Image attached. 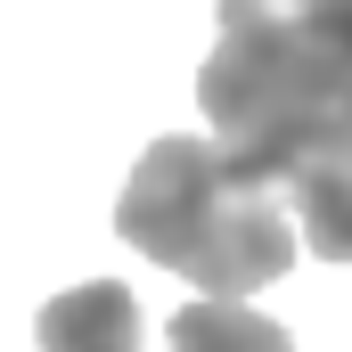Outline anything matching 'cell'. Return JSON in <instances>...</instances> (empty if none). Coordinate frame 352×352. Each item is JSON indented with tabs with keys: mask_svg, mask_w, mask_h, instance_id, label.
<instances>
[{
	"mask_svg": "<svg viewBox=\"0 0 352 352\" xmlns=\"http://www.w3.org/2000/svg\"><path fill=\"white\" fill-rule=\"evenodd\" d=\"M197 107L263 180L352 148V0H221Z\"/></svg>",
	"mask_w": 352,
	"mask_h": 352,
	"instance_id": "cell-1",
	"label": "cell"
},
{
	"mask_svg": "<svg viewBox=\"0 0 352 352\" xmlns=\"http://www.w3.org/2000/svg\"><path fill=\"white\" fill-rule=\"evenodd\" d=\"M115 238L188 278L197 295H230V303L287 278L303 246L287 221V180L246 173L221 140H188V131H164L156 148H140L115 197Z\"/></svg>",
	"mask_w": 352,
	"mask_h": 352,
	"instance_id": "cell-2",
	"label": "cell"
},
{
	"mask_svg": "<svg viewBox=\"0 0 352 352\" xmlns=\"http://www.w3.org/2000/svg\"><path fill=\"white\" fill-rule=\"evenodd\" d=\"M33 344L41 352H148L140 295L123 278H82L33 311Z\"/></svg>",
	"mask_w": 352,
	"mask_h": 352,
	"instance_id": "cell-3",
	"label": "cell"
},
{
	"mask_svg": "<svg viewBox=\"0 0 352 352\" xmlns=\"http://www.w3.org/2000/svg\"><path fill=\"white\" fill-rule=\"evenodd\" d=\"M164 352H295V336L230 295H197L164 320Z\"/></svg>",
	"mask_w": 352,
	"mask_h": 352,
	"instance_id": "cell-4",
	"label": "cell"
},
{
	"mask_svg": "<svg viewBox=\"0 0 352 352\" xmlns=\"http://www.w3.org/2000/svg\"><path fill=\"white\" fill-rule=\"evenodd\" d=\"M287 197H295L303 246H311L320 263H352V148L303 164V173L287 180Z\"/></svg>",
	"mask_w": 352,
	"mask_h": 352,
	"instance_id": "cell-5",
	"label": "cell"
}]
</instances>
